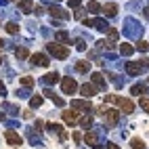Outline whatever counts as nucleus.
<instances>
[{
  "instance_id": "obj_24",
  "label": "nucleus",
  "mask_w": 149,
  "mask_h": 149,
  "mask_svg": "<svg viewBox=\"0 0 149 149\" xmlns=\"http://www.w3.org/2000/svg\"><path fill=\"white\" fill-rule=\"evenodd\" d=\"M88 11H91V13H99V11H101V4L95 2V0H91V2H88Z\"/></svg>"
},
{
  "instance_id": "obj_39",
  "label": "nucleus",
  "mask_w": 149,
  "mask_h": 149,
  "mask_svg": "<svg viewBox=\"0 0 149 149\" xmlns=\"http://www.w3.org/2000/svg\"><path fill=\"white\" fill-rule=\"evenodd\" d=\"M93 149H105V147H101V145H95V147H93Z\"/></svg>"
},
{
  "instance_id": "obj_37",
  "label": "nucleus",
  "mask_w": 149,
  "mask_h": 149,
  "mask_svg": "<svg viewBox=\"0 0 149 149\" xmlns=\"http://www.w3.org/2000/svg\"><path fill=\"white\" fill-rule=\"evenodd\" d=\"M107 149H120V147H118L116 143H107Z\"/></svg>"
},
{
  "instance_id": "obj_21",
  "label": "nucleus",
  "mask_w": 149,
  "mask_h": 149,
  "mask_svg": "<svg viewBox=\"0 0 149 149\" xmlns=\"http://www.w3.org/2000/svg\"><path fill=\"white\" fill-rule=\"evenodd\" d=\"M55 40H59V42H67V40H69V34L65 32V29H61V32L55 34Z\"/></svg>"
},
{
  "instance_id": "obj_9",
  "label": "nucleus",
  "mask_w": 149,
  "mask_h": 149,
  "mask_svg": "<svg viewBox=\"0 0 149 149\" xmlns=\"http://www.w3.org/2000/svg\"><path fill=\"white\" fill-rule=\"evenodd\" d=\"M32 63H34V65H40V67H46L51 61H48V57H46V55L36 53V55H32Z\"/></svg>"
},
{
  "instance_id": "obj_2",
  "label": "nucleus",
  "mask_w": 149,
  "mask_h": 149,
  "mask_svg": "<svg viewBox=\"0 0 149 149\" xmlns=\"http://www.w3.org/2000/svg\"><path fill=\"white\" fill-rule=\"evenodd\" d=\"M84 25L95 27V29H101V32H107V29H109V25H107L105 19H84Z\"/></svg>"
},
{
  "instance_id": "obj_28",
  "label": "nucleus",
  "mask_w": 149,
  "mask_h": 149,
  "mask_svg": "<svg viewBox=\"0 0 149 149\" xmlns=\"http://www.w3.org/2000/svg\"><path fill=\"white\" fill-rule=\"evenodd\" d=\"M130 145H132V149H145V143L141 141V139H132Z\"/></svg>"
},
{
  "instance_id": "obj_31",
  "label": "nucleus",
  "mask_w": 149,
  "mask_h": 149,
  "mask_svg": "<svg viewBox=\"0 0 149 149\" xmlns=\"http://www.w3.org/2000/svg\"><path fill=\"white\" fill-rule=\"evenodd\" d=\"M136 48H139V51H149V42H145V40H139Z\"/></svg>"
},
{
  "instance_id": "obj_4",
  "label": "nucleus",
  "mask_w": 149,
  "mask_h": 149,
  "mask_svg": "<svg viewBox=\"0 0 149 149\" xmlns=\"http://www.w3.org/2000/svg\"><path fill=\"white\" fill-rule=\"evenodd\" d=\"M118 107L122 109V113H132L134 111V103L130 101V99H122V97H118Z\"/></svg>"
},
{
  "instance_id": "obj_7",
  "label": "nucleus",
  "mask_w": 149,
  "mask_h": 149,
  "mask_svg": "<svg viewBox=\"0 0 149 149\" xmlns=\"http://www.w3.org/2000/svg\"><path fill=\"white\" fill-rule=\"evenodd\" d=\"M63 120H65V124L74 126L80 122V116H78V111H63Z\"/></svg>"
},
{
  "instance_id": "obj_40",
  "label": "nucleus",
  "mask_w": 149,
  "mask_h": 149,
  "mask_svg": "<svg viewBox=\"0 0 149 149\" xmlns=\"http://www.w3.org/2000/svg\"><path fill=\"white\" fill-rule=\"evenodd\" d=\"M2 44H4V42H2V40H0V46H2Z\"/></svg>"
},
{
  "instance_id": "obj_13",
  "label": "nucleus",
  "mask_w": 149,
  "mask_h": 149,
  "mask_svg": "<svg viewBox=\"0 0 149 149\" xmlns=\"http://www.w3.org/2000/svg\"><path fill=\"white\" fill-rule=\"evenodd\" d=\"M80 93H82L86 99H91V97H95L99 91H97V88H95L93 84H82V86H80Z\"/></svg>"
},
{
  "instance_id": "obj_23",
  "label": "nucleus",
  "mask_w": 149,
  "mask_h": 149,
  "mask_svg": "<svg viewBox=\"0 0 149 149\" xmlns=\"http://www.w3.org/2000/svg\"><path fill=\"white\" fill-rule=\"evenodd\" d=\"M139 105H141V109H145V111L149 113V97H141L139 99Z\"/></svg>"
},
{
  "instance_id": "obj_38",
  "label": "nucleus",
  "mask_w": 149,
  "mask_h": 149,
  "mask_svg": "<svg viewBox=\"0 0 149 149\" xmlns=\"http://www.w3.org/2000/svg\"><path fill=\"white\" fill-rule=\"evenodd\" d=\"M145 17H147V19H149V6H147V8H145Z\"/></svg>"
},
{
  "instance_id": "obj_20",
  "label": "nucleus",
  "mask_w": 149,
  "mask_h": 149,
  "mask_svg": "<svg viewBox=\"0 0 149 149\" xmlns=\"http://www.w3.org/2000/svg\"><path fill=\"white\" fill-rule=\"evenodd\" d=\"M130 93H132V95H145V93H147V86H145V84H134V86L130 88Z\"/></svg>"
},
{
  "instance_id": "obj_32",
  "label": "nucleus",
  "mask_w": 149,
  "mask_h": 149,
  "mask_svg": "<svg viewBox=\"0 0 149 149\" xmlns=\"http://www.w3.org/2000/svg\"><path fill=\"white\" fill-rule=\"evenodd\" d=\"M76 48H78V51H86V42H84V40H78Z\"/></svg>"
},
{
  "instance_id": "obj_3",
  "label": "nucleus",
  "mask_w": 149,
  "mask_h": 149,
  "mask_svg": "<svg viewBox=\"0 0 149 149\" xmlns=\"http://www.w3.org/2000/svg\"><path fill=\"white\" fill-rule=\"evenodd\" d=\"M61 88H63L65 95H74L78 91V84H76L74 78H63V80H61Z\"/></svg>"
},
{
  "instance_id": "obj_16",
  "label": "nucleus",
  "mask_w": 149,
  "mask_h": 149,
  "mask_svg": "<svg viewBox=\"0 0 149 149\" xmlns=\"http://www.w3.org/2000/svg\"><path fill=\"white\" fill-rule=\"evenodd\" d=\"M97 141H99V136H97V132H93V130H91V132H86V134H84V143H86V145H91V147H95V145H97Z\"/></svg>"
},
{
  "instance_id": "obj_41",
  "label": "nucleus",
  "mask_w": 149,
  "mask_h": 149,
  "mask_svg": "<svg viewBox=\"0 0 149 149\" xmlns=\"http://www.w3.org/2000/svg\"><path fill=\"white\" fill-rule=\"evenodd\" d=\"M0 61H2V57H0Z\"/></svg>"
},
{
  "instance_id": "obj_35",
  "label": "nucleus",
  "mask_w": 149,
  "mask_h": 149,
  "mask_svg": "<svg viewBox=\"0 0 149 149\" xmlns=\"http://www.w3.org/2000/svg\"><path fill=\"white\" fill-rule=\"evenodd\" d=\"M69 6H74V8L80 6V0H69Z\"/></svg>"
},
{
  "instance_id": "obj_34",
  "label": "nucleus",
  "mask_w": 149,
  "mask_h": 149,
  "mask_svg": "<svg viewBox=\"0 0 149 149\" xmlns=\"http://www.w3.org/2000/svg\"><path fill=\"white\" fill-rule=\"evenodd\" d=\"M74 141L80 143V141H82V134H80V132H74Z\"/></svg>"
},
{
  "instance_id": "obj_26",
  "label": "nucleus",
  "mask_w": 149,
  "mask_h": 149,
  "mask_svg": "<svg viewBox=\"0 0 149 149\" xmlns=\"http://www.w3.org/2000/svg\"><path fill=\"white\" fill-rule=\"evenodd\" d=\"M6 32H8V34H17V32H19V25L13 23V21H11V23H6Z\"/></svg>"
},
{
  "instance_id": "obj_11",
  "label": "nucleus",
  "mask_w": 149,
  "mask_h": 149,
  "mask_svg": "<svg viewBox=\"0 0 149 149\" xmlns=\"http://www.w3.org/2000/svg\"><path fill=\"white\" fill-rule=\"evenodd\" d=\"M126 72L130 74V76H139L143 72V67H141V63H134V61H128L126 63Z\"/></svg>"
},
{
  "instance_id": "obj_19",
  "label": "nucleus",
  "mask_w": 149,
  "mask_h": 149,
  "mask_svg": "<svg viewBox=\"0 0 149 149\" xmlns=\"http://www.w3.org/2000/svg\"><path fill=\"white\" fill-rule=\"evenodd\" d=\"M120 53L128 57V55H132V53H134V46H130L128 42H122V44H120Z\"/></svg>"
},
{
  "instance_id": "obj_8",
  "label": "nucleus",
  "mask_w": 149,
  "mask_h": 149,
  "mask_svg": "<svg viewBox=\"0 0 149 149\" xmlns=\"http://www.w3.org/2000/svg\"><path fill=\"white\" fill-rule=\"evenodd\" d=\"M4 139H6L8 145H21V136H19L15 130H6L4 132Z\"/></svg>"
},
{
  "instance_id": "obj_29",
  "label": "nucleus",
  "mask_w": 149,
  "mask_h": 149,
  "mask_svg": "<svg viewBox=\"0 0 149 149\" xmlns=\"http://www.w3.org/2000/svg\"><path fill=\"white\" fill-rule=\"evenodd\" d=\"M29 105H32V107H40V105H42V97H32Z\"/></svg>"
},
{
  "instance_id": "obj_6",
  "label": "nucleus",
  "mask_w": 149,
  "mask_h": 149,
  "mask_svg": "<svg viewBox=\"0 0 149 149\" xmlns=\"http://www.w3.org/2000/svg\"><path fill=\"white\" fill-rule=\"evenodd\" d=\"M48 11H51V15L57 17V19H63V21H65V19H69V13L63 11V8H61V6H57V4H53L51 8H48Z\"/></svg>"
},
{
  "instance_id": "obj_18",
  "label": "nucleus",
  "mask_w": 149,
  "mask_h": 149,
  "mask_svg": "<svg viewBox=\"0 0 149 149\" xmlns=\"http://www.w3.org/2000/svg\"><path fill=\"white\" fill-rule=\"evenodd\" d=\"M32 8H34L32 0H23V2H19V11H21V13H29Z\"/></svg>"
},
{
  "instance_id": "obj_17",
  "label": "nucleus",
  "mask_w": 149,
  "mask_h": 149,
  "mask_svg": "<svg viewBox=\"0 0 149 149\" xmlns=\"http://www.w3.org/2000/svg\"><path fill=\"white\" fill-rule=\"evenodd\" d=\"M59 78L61 76H59L57 72H51V74H46L42 80H44V84H55V82H59Z\"/></svg>"
},
{
  "instance_id": "obj_14",
  "label": "nucleus",
  "mask_w": 149,
  "mask_h": 149,
  "mask_svg": "<svg viewBox=\"0 0 149 149\" xmlns=\"http://www.w3.org/2000/svg\"><path fill=\"white\" fill-rule=\"evenodd\" d=\"M101 11H103V15H107V17H113V15L118 13V4L109 2V4H105V6H101Z\"/></svg>"
},
{
  "instance_id": "obj_25",
  "label": "nucleus",
  "mask_w": 149,
  "mask_h": 149,
  "mask_svg": "<svg viewBox=\"0 0 149 149\" xmlns=\"http://www.w3.org/2000/svg\"><path fill=\"white\" fill-rule=\"evenodd\" d=\"M107 32H109V44H113L116 40H118V36H120V34H118V29H107Z\"/></svg>"
},
{
  "instance_id": "obj_36",
  "label": "nucleus",
  "mask_w": 149,
  "mask_h": 149,
  "mask_svg": "<svg viewBox=\"0 0 149 149\" xmlns=\"http://www.w3.org/2000/svg\"><path fill=\"white\" fill-rule=\"evenodd\" d=\"M0 95H6V88H4V84H2V80H0Z\"/></svg>"
},
{
  "instance_id": "obj_10",
  "label": "nucleus",
  "mask_w": 149,
  "mask_h": 149,
  "mask_svg": "<svg viewBox=\"0 0 149 149\" xmlns=\"http://www.w3.org/2000/svg\"><path fill=\"white\" fill-rule=\"evenodd\" d=\"M93 86L97 88V91H105V80H103V74L95 72L93 74Z\"/></svg>"
},
{
  "instance_id": "obj_30",
  "label": "nucleus",
  "mask_w": 149,
  "mask_h": 149,
  "mask_svg": "<svg viewBox=\"0 0 149 149\" xmlns=\"http://www.w3.org/2000/svg\"><path fill=\"white\" fill-rule=\"evenodd\" d=\"M80 124H82L84 128H91V124H93V118H91V116H86V118H82V120H80Z\"/></svg>"
},
{
  "instance_id": "obj_33",
  "label": "nucleus",
  "mask_w": 149,
  "mask_h": 149,
  "mask_svg": "<svg viewBox=\"0 0 149 149\" xmlns=\"http://www.w3.org/2000/svg\"><path fill=\"white\" fill-rule=\"evenodd\" d=\"M44 97H48V99H55V93L51 91V88H44Z\"/></svg>"
},
{
  "instance_id": "obj_12",
  "label": "nucleus",
  "mask_w": 149,
  "mask_h": 149,
  "mask_svg": "<svg viewBox=\"0 0 149 149\" xmlns=\"http://www.w3.org/2000/svg\"><path fill=\"white\" fill-rule=\"evenodd\" d=\"M72 107H74V109H80V111H91V103H88V101H82V99H74V101H72Z\"/></svg>"
},
{
  "instance_id": "obj_27",
  "label": "nucleus",
  "mask_w": 149,
  "mask_h": 149,
  "mask_svg": "<svg viewBox=\"0 0 149 149\" xmlns=\"http://www.w3.org/2000/svg\"><path fill=\"white\" fill-rule=\"evenodd\" d=\"M21 84H23L25 88H32V86H34V80H32L29 76H23V78H21Z\"/></svg>"
},
{
  "instance_id": "obj_15",
  "label": "nucleus",
  "mask_w": 149,
  "mask_h": 149,
  "mask_svg": "<svg viewBox=\"0 0 149 149\" xmlns=\"http://www.w3.org/2000/svg\"><path fill=\"white\" fill-rule=\"evenodd\" d=\"M76 72L78 74H88L91 72V61H78L76 63Z\"/></svg>"
},
{
  "instance_id": "obj_1",
  "label": "nucleus",
  "mask_w": 149,
  "mask_h": 149,
  "mask_svg": "<svg viewBox=\"0 0 149 149\" xmlns=\"http://www.w3.org/2000/svg\"><path fill=\"white\" fill-rule=\"evenodd\" d=\"M46 51L51 53L55 59H67L69 57V48L67 46H63V44H57V42H53V44H46Z\"/></svg>"
},
{
  "instance_id": "obj_22",
  "label": "nucleus",
  "mask_w": 149,
  "mask_h": 149,
  "mask_svg": "<svg viewBox=\"0 0 149 149\" xmlns=\"http://www.w3.org/2000/svg\"><path fill=\"white\" fill-rule=\"evenodd\" d=\"M27 55H29V53H27V48H23V46H19L17 51H15V57H17V59H25Z\"/></svg>"
},
{
  "instance_id": "obj_5",
  "label": "nucleus",
  "mask_w": 149,
  "mask_h": 149,
  "mask_svg": "<svg viewBox=\"0 0 149 149\" xmlns=\"http://www.w3.org/2000/svg\"><path fill=\"white\" fill-rule=\"evenodd\" d=\"M105 120H107V126H116L118 120H120V111H116V109H105Z\"/></svg>"
}]
</instances>
